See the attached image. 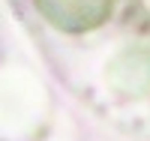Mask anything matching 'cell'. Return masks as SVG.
<instances>
[{
  "label": "cell",
  "mask_w": 150,
  "mask_h": 141,
  "mask_svg": "<svg viewBox=\"0 0 150 141\" xmlns=\"http://www.w3.org/2000/svg\"><path fill=\"white\" fill-rule=\"evenodd\" d=\"M63 87L123 132L150 120V0H15Z\"/></svg>",
  "instance_id": "1"
}]
</instances>
